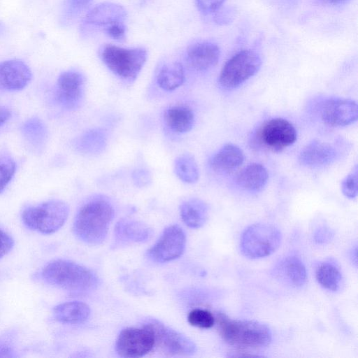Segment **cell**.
<instances>
[{
    "label": "cell",
    "mask_w": 358,
    "mask_h": 358,
    "mask_svg": "<svg viewBox=\"0 0 358 358\" xmlns=\"http://www.w3.org/2000/svg\"><path fill=\"white\" fill-rule=\"evenodd\" d=\"M106 145L105 133L99 129H94L85 133L78 141V149L85 153L97 154Z\"/></svg>",
    "instance_id": "obj_29"
},
{
    "label": "cell",
    "mask_w": 358,
    "mask_h": 358,
    "mask_svg": "<svg viewBox=\"0 0 358 358\" xmlns=\"http://www.w3.org/2000/svg\"><path fill=\"white\" fill-rule=\"evenodd\" d=\"M27 142L34 149L42 148L46 142L48 131L43 122L37 117L27 120L22 127Z\"/></svg>",
    "instance_id": "obj_27"
},
{
    "label": "cell",
    "mask_w": 358,
    "mask_h": 358,
    "mask_svg": "<svg viewBox=\"0 0 358 358\" xmlns=\"http://www.w3.org/2000/svg\"><path fill=\"white\" fill-rule=\"evenodd\" d=\"M147 51L143 48H125L113 44L102 46L100 57L104 64L117 76L134 81L141 71Z\"/></svg>",
    "instance_id": "obj_5"
},
{
    "label": "cell",
    "mask_w": 358,
    "mask_h": 358,
    "mask_svg": "<svg viewBox=\"0 0 358 358\" xmlns=\"http://www.w3.org/2000/svg\"><path fill=\"white\" fill-rule=\"evenodd\" d=\"M185 81V71L178 62L164 64L157 74L159 87L165 91H173L181 86Z\"/></svg>",
    "instance_id": "obj_25"
},
{
    "label": "cell",
    "mask_w": 358,
    "mask_h": 358,
    "mask_svg": "<svg viewBox=\"0 0 358 358\" xmlns=\"http://www.w3.org/2000/svg\"><path fill=\"white\" fill-rule=\"evenodd\" d=\"M209 213L207 203L202 199L191 198L180 206V214L184 223L190 228L198 229L206 222Z\"/></svg>",
    "instance_id": "obj_23"
},
{
    "label": "cell",
    "mask_w": 358,
    "mask_h": 358,
    "mask_svg": "<svg viewBox=\"0 0 358 358\" xmlns=\"http://www.w3.org/2000/svg\"><path fill=\"white\" fill-rule=\"evenodd\" d=\"M143 325L152 332L155 346L166 355L189 356L196 351V346L191 339L160 321L150 319Z\"/></svg>",
    "instance_id": "obj_8"
},
{
    "label": "cell",
    "mask_w": 358,
    "mask_h": 358,
    "mask_svg": "<svg viewBox=\"0 0 358 358\" xmlns=\"http://www.w3.org/2000/svg\"><path fill=\"white\" fill-rule=\"evenodd\" d=\"M92 0H66L64 8V19L69 20L75 17L87 8Z\"/></svg>",
    "instance_id": "obj_33"
},
{
    "label": "cell",
    "mask_w": 358,
    "mask_h": 358,
    "mask_svg": "<svg viewBox=\"0 0 358 358\" xmlns=\"http://www.w3.org/2000/svg\"><path fill=\"white\" fill-rule=\"evenodd\" d=\"M133 180L136 185L142 187L150 181V175L147 170L138 169L133 173Z\"/></svg>",
    "instance_id": "obj_38"
},
{
    "label": "cell",
    "mask_w": 358,
    "mask_h": 358,
    "mask_svg": "<svg viewBox=\"0 0 358 358\" xmlns=\"http://www.w3.org/2000/svg\"><path fill=\"white\" fill-rule=\"evenodd\" d=\"M219 47L209 41H199L189 46L187 50V60L192 68L203 71L210 69L219 61Z\"/></svg>",
    "instance_id": "obj_15"
},
{
    "label": "cell",
    "mask_w": 358,
    "mask_h": 358,
    "mask_svg": "<svg viewBox=\"0 0 358 358\" xmlns=\"http://www.w3.org/2000/svg\"><path fill=\"white\" fill-rule=\"evenodd\" d=\"M244 161L242 150L228 143L223 145L210 159V166L215 171L228 173L236 169Z\"/></svg>",
    "instance_id": "obj_20"
},
{
    "label": "cell",
    "mask_w": 358,
    "mask_h": 358,
    "mask_svg": "<svg viewBox=\"0 0 358 358\" xmlns=\"http://www.w3.org/2000/svg\"><path fill=\"white\" fill-rule=\"evenodd\" d=\"M85 85V77L79 71L69 70L62 73L57 80V101L66 109L78 108L84 96Z\"/></svg>",
    "instance_id": "obj_12"
},
{
    "label": "cell",
    "mask_w": 358,
    "mask_h": 358,
    "mask_svg": "<svg viewBox=\"0 0 358 358\" xmlns=\"http://www.w3.org/2000/svg\"><path fill=\"white\" fill-rule=\"evenodd\" d=\"M13 336L6 334L0 337V357H13L15 356Z\"/></svg>",
    "instance_id": "obj_35"
},
{
    "label": "cell",
    "mask_w": 358,
    "mask_h": 358,
    "mask_svg": "<svg viewBox=\"0 0 358 358\" xmlns=\"http://www.w3.org/2000/svg\"><path fill=\"white\" fill-rule=\"evenodd\" d=\"M174 172L181 181L187 184L196 182L199 178L197 164L189 153L180 155L176 159Z\"/></svg>",
    "instance_id": "obj_28"
},
{
    "label": "cell",
    "mask_w": 358,
    "mask_h": 358,
    "mask_svg": "<svg viewBox=\"0 0 358 358\" xmlns=\"http://www.w3.org/2000/svg\"><path fill=\"white\" fill-rule=\"evenodd\" d=\"M105 32L111 38L121 41L125 39L127 27L124 22H115L106 26Z\"/></svg>",
    "instance_id": "obj_34"
},
{
    "label": "cell",
    "mask_w": 358,
    "mask_h": 358,
    "mask_svg": "<svg viewBox=\"0 0 358 358\" xmlns=\"http://www.w3.org/2000/svg\"><path fill=\"white\" fill-rule=\"evenodd\" d=\"M282 235L279 229L271 224L257 223L247 227L240 241L242 254L250 259L269 256L280 246Z\"/></svg>",
    "instance_id": "obj_6"
},
{
    "label": "cell",
    "mask_w": 358,
    "mask_h": 358,
    "mask_svg": "<svg viewBox=\"0 0 358 358\" xmlns=\"http://www.w3.org/2000/svg\"><path fill=\"white\" fill-rule=\"evenodd\" d=\"M350 258L352 259V263H354L356 266L357 265V246L356 245L351 250Z\"/></svg>",
    "instance_id": "obj_42"
},
{
    "label": "cell",
    "mask_w": 358,
    "mask_h": 358,
    "mask_svg": "<svg viewBox=\"0 0 358 358\" xmlns=\"http://www.w3.org/2000/svg\"><path fill=\"white\" fill-rule=\"evenodd\" d=\"M234 17V10H231L230 9L224 10L220 11L215 15V21L217 23H227L231 22Z\"/></svg>",
    "instance_id": "obj_40"
},
{
    "label": "cell",
    "mask_w": 358,
    "mask_h": 358,
    "mask_svg": "<svg viewBox=\"0 0 358 358\" xmlns=\"http://www.w3.org/2000/svg\"><path fill=\"white\" fill-rule=\"evenodd\" d=\"M16 170V164L8 155H0V193H1L12 180Z\"/></svg>",
    "instance_id": "obj_31"
},
{
    "label": "cell",
    "mask_w": 358,
    "mask_h": 358,
    "mask_svg": "<svg viewBox=\"0 0 358 358\" xmlns=\"http://www.w3.org/2000/svg\"><path fill=\"white\" fill-rule=\"evenodd\" d=\"M275 274L294 287H302L307 278L305 265L296 255H289L281 259L275 268Z\"/></svg>",
    "instance_id": "obj_19"
},
{
    "label": "cell",
    "mask_w": 358,
    "mask_h": 358,
    "mask_svg": "<svg viewBox=\"0 0 358 358\" xmlns=\"http://www.w3.org/2000/svg\"><path fill=\"white\" fill-rule=\"evenodd\" d=\"M336 157V151L330 144L313 141L299 155L301 164L308 167H320L331 164Z\"/></svg>",
    "instance_id": "obj_16"
},
{
    "label": "cell",
    "mask_w": 358,
    "mask_h": 358,
    "mask_svg": "<svg viewBox=\"0 0 358 358\" xmlns=\"http://www.w3.org/2000/svg\"><path fill=\"white\" fill-rule=\"evenodd\" d=\"M215 320L225 342L241 350L261 349L271 341L270 329L261 322L231 320L221 312L215 314Z\"/></svg>",
    "instance_id": "obj_3"
},
{
    "label": "cell",
    "mask_w": 358,
    "mask_h": 358,
    "mask_svg": "<svg viewBox=\"0 0 358 358\" xmlns=\"http://www.w3.org/2000/svg\"><path fill=\"white\" fill-rule=\"evenodd\" d=\"M189 323L201 329L211 328L215 322V316L208 310L201 308L192 310L187 316Z\"/></svg>",
    "instance_id": "obj_30"
},
{
    "label": "cell",
    "mask_w": 358,
    "mask_h": 358,
    "mask_svg": "<svg viewBox=\"0 0 358 358\" xmlns=\"http://www.w3.org/2000/svg\"><path fill=\"white\" fill-rule=\"evenodd\" d=\"M262 64L259 55L251 50H243L232 56L223 66L219 84L226 90H232L255 75Z\"/></svg>",
    "instance_id": "obj_7"
},
{
    "label": "cell",
    "mask_w": 358,
    "mask_h": 358,
    "mask_svg": "<svg viewBox=\"0 0 358 358\" xmlns=\"http://www.w3.org/2000/svg\"><path fill=\"white\" fill-rule=\"evenodd\" d=\"M90 308L84 302L73 301L58 304L53 308L54 318L64 324H78L90 317Z\"/></svg>",
    "instance_id": "obj_22"
},
{
    "label": "cell",
    "mask_w": 358,
    "mask_h": 358,
    "mask_svg": "<svg viewBox=\"0 0 358 358\" xmlns=\"http://www.w3.org/2000/svg\"><path fill=\"white\" fill-rule=\"evenodd\" d=\"M185 245L186 236L183 229L177 224L170 225L148 250L147 256L157 263L171 262L182 255Z\"/></svg>",
    "instance_id": "obj_11"
},
{
    "label": "cell",
    "mask_w": 358,
    "mask_h": 358,
    "mask_svg": "<svg viewBox=\"0 0 358 358\" xmlns=\"http://www.w3.org/2000/svg\"><path fill=\"white\" fill-rule=\"evenodd\" d=\"M32 79L29 66L20 59H9L0 63V90L20 91Z\"/></svg>",
    "instance_id": "obj_14"
},
{
    "label": "cell",
    "mask_w": 358,
    "mask_h": 358,
    "mask_svg": "<svg viewBox=\"0 0 358 358\" xmlns=\"http://www.w3.org/2000/svg\"><path fill=\"white\" fill-rule=\"evenodd\" d=\"M41 277L48 285L76 294L92 292L99 285V278L93 271L64 259L48 262L42 268Z\"/></svg>",
    "instance_id": "obj_1"
},
{
    "label": "cell",
    "mask_w": 358,
    "mask_h": 358,
    "mask_svg": "<svg viewBox=\"0 0 358 358\" xmlns=\"http://www.w3.org/2000/svg\"><path fill=\"white\" fill-rule=\"evenodd\" d=\"M225 0H196L198 9L205 14L215 12L220 9Z\"/></svg>",
    "instance_id": "obj_36"
},
{
    "label": "cell",
    "mask_w": 358,
    "mask_h": 358,
    "mask_svg": "<svg viewBox=\"0 0 358 358\" xmlns=\"http://www.w3.org/2000/svg\"><path fill=\"white\" fill-rule=\"evenodd\" d=\"M333 236V234L329 229L322 227L318 229L315 234V241L318 243H324L329 241Z\"/></svg>",
    "instance_id": "obj_39"
},
{
    "label": "cell",
    "mask_w": 358,
    "mask_h": 358,
    "mask_svg": "<svg viewBox=\"0 0 358 358\" xmlns=\"http://www.w3.org/2000/svg\"><path fill=\"white\" fill-rule=\"evenodd\" d=\"M14 241L7 232L0 229V258L6 255L13 248Z\"/></svg>",
    "instance_id": "obj_37"
},
{
    "label": "cell",
    "mask_w": 358,
    "mask_h": 358,
    "mask_svg": "<svg viewBox=\"0 0 358 358\" xmlns=\"http://www.w3.org/2000/svg\"><path fill=\"white\" fill-rule=\"evenodd\" d=\"M155 347L151 330L143 325L141 328L129 327L119 334L115 348L120 357L125 358L141 357L150 352Z\"/></svg>",
    "instance_id": "obj_10"
},
{
    "label": "cell",
    "mask_w": 358,
    "mask_h": 358,
    "mask_svg": "<svg viewBox=\"0 0 358 358\" xmlns=\"http://www.w3.org/2000/svg\"><path fill=\"white\" fill-rule=\"evenodd\" d=\"M259 145L273 151H280L292 145L297 134L293 124L283 118H272L266 121L257 132Z\"/></svg>",
    "instance_id": "obj_9"
},
{
    "label": "cell",
    "mask_w": 358,
    "mask_h": 358,
    "mask_svg": "<svg viewBox=\"0 0 358 358\" xmlns=\"http://www.w3.org/2000/svg\"><path fill=\"white\" fill-rule=\"evenodd\" d=\"M164 121L173 132L184 134L194 127L195 117L192 109L184 106H174L164 113Z\"/></svg>",
    "instance_id": "obj_24"
},
{
    "label": "cell",
    "mask_w": 358,
    "mask_h": 358,
    "mask_svg": "<svg viewBox=\"0 0 358 358\" xmlns=\"http://www.w3.org/2000/svg\"><path fill=\"white\" fill-rule=\"evenodd\" d=\"M127 17V11L122 6L104 2L94 6L87 13L85 17L87 24L94 26H107L119 22H124Z\"/></svg>",
    "instance_id": "obj_17"
},
{
    "label": "cell",
    "mask_w": 358,
    "mask_h": 358,
    "mask_svg": "<svg viewBox=\"0 0 358 358\" xmlns=\"http://www.w3.org/2000/svg\"><path fill=\"white\" fill-rule=\"evenodd\" d=\"M69 214L68 204L59 199H52L24 208L21 218L29 229L43 234L57 231L66 222Z\"/></svg>",
    "instance_id": "obj_4"
},
{
    "label": "cell",
    "mask_w": 358,
    "mask_h": 358,
    "mask_svg": "<svg viewBox=\"0 0 358 358\" xmlns=\"http://www.w3.org/2000/svg\"><path fill=\"white\" fill-rule=\"evenodd\" d=\"M268 178V171L264 166L259 163H252L238 173L236 180L243 189L256 192L265 187Z\"/></svg>",
    "instance_id": "obj_21"
},
{
    "label": "cell",
    "mask_w": 358,
    "mask_h": 358,
    "mask_svg": "<svg viewBox=\"0 0 358 358\" xmlns=\"http://www.w3.org/2000/svg\"><path fill=\"white\" fill-rule=\"evenodd\" d=\"M341 191L349 199H355L357 196V167L349 173L341 182Z\"/></svg>",
    "instance_id": "obj_32"
},
{
    "label": "cell",
    "mask_w": 358,
    "mask_h": 358,
    "mask_svg": "<svg viewBox=\"0 0 358 358\" xmlns=\"http://www.w3.org/2000/svg\"><path fill=\"white\" fill-rule=\"evenodd\" d=\"M320 117L331 127L350 125L357 119V104L352 99L333 98L326 100L321 106Z\"/></svg>",
    "instance_id": "obj_13"
},
{
    "label": "cell",
    "mask_w": 358,
    "mask_h": 358,
    "mask_svg": "<svg viewBox=\"0 0 358 358\" xmlns=\"http://www.w3.org/2000/svg\"><path fill=\"white\" fill-rule=\"evenodd\" d=\"M11 116V112L6 106H0V127L3 125Z\"/></svg>",
    "instance_id": "obj_41"
},
{
    "label": "cell",
    "mask_w": 358,
    "mask_h": 358,
    "mask_svg": "<svg viewBox=\"0 0 358 358\" xmlns=\"http://www.w3.org/2000/svg\"><path fill=\"white\" fill-rule=\"evenodd\" d=\"M114 232L116 241L120 243L145 242L152 234V229L144 223L128 218L119 220Z\"/></svg>",
    "instance_id": "obj_18"
},
{
    "label": "cell",
    "mask_w": 358,
    "mask_h": 358,
    "mask_svg": "<svg viewBox=\"0 0 358 358\" xmlns=\"http://www.w3.org/2000/svg\"><path fill=\"white\" fill-rule=\"evenodd\" d=\"M113 215V207L108 199L94 197L78 210L73 223L74 234L85 243L99 244L107 236Z\"/></svg>",
    "instance_id": "obj_2"
},
{
    "label": "cell",
    "mask_w": 358,
    "mask_h": 358,
    "mask_svg": "<svg viewBox=\"0 0 358 358\" xmlns=\"http://www.w3.org/2000/svg\"><path fill=\"white\" fill-rule=\"evenodd\" d=\"M328 3L332 4V5H341L346 2H348L350 0H326Z\"/></svg>",
    "instance_id": "obj_43"
},
{
    "label": "cell",
    "mask_w": 358,
    "mask_h": 358,
    "mask_svg": "<svg viewBox=\"0 0 358 358\" xmlns=\"http://www.w3.org/2000/svg\"><path fill=\"white\" fill-rule=\"evenodd\" d=\"M318 283L329 291H336L340 287L342 274L339 268L331 262H324L318 265L315 271Z\"/></svg>",
    "instance_id": "obj_26"
}]
</instances>
